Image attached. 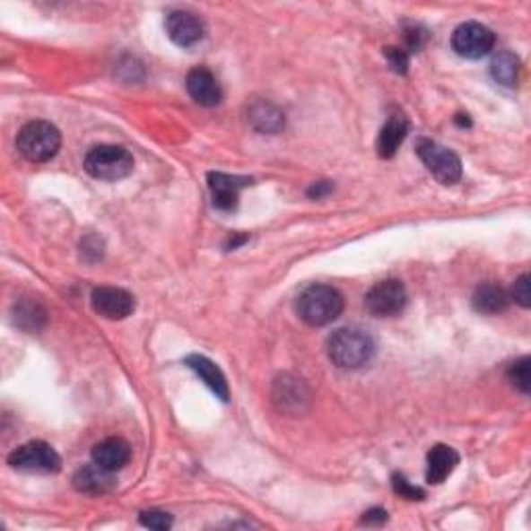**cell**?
I'll return each mask as SVG.
<instances>
[{"label": "cell", "mask_w": 531, "mask_h": 531, "mask_svg": "<svg viewBox=\"0 0 531 531\" xmlns=\"http://www.w3.org/2000/svg\"><path fill=\"white\" fill-rule=\"evenodd\" d=\"M450 44L457 55L475 61V58L490 55V50L494 48V33L486 25L467 22L455 30Z\"/></svg>", "instance_id": "cell-8"}, {"label": "cell", "mask_w": 531, "mask_h": 531, "mask_svg": "<svg viewBox=\"0 0 531 531\" xmlns=\"http://www.w3.org/2000/svg\"><path fill=\"white\" fill-rule=\"evenodd\" d=\"M344 308V299L330 284H311L297 299V314L309 326H326Z\"/></svg>", "instance_id": "cell-2"}, {"label": "cell", "mask_w": 531, "mask_h": 531, "mask_svg": "<svg viewBox=\"0 0 531 531\" xmlns=\"http://www.w3.org/2000/svg\"><path fill=\"white\" fill-rule=\"evenodd\" d=\"M384 521H387V510L384 509H371L363 515L361 519V523H365V526H371V523H384Z\"/></svg>", "instance_id": "cell-26"}, {"label": "cell", "mask_w": 531, "mask_h": 531, "mask_svg": "<svg viewBox=\"0 0 531 531\" xmlns=\"http://www.w3.org/2000/svg\"><path fill=\"white\" fill-rule=\"evenodd\" d=\"M139 521H142V526L158 531H164L172 526V517L169 513H162V510H145V513L139 515Z\"/></svg>", "instance_id": "cell-22"}, {"label": "cell", "mask_w": 531, "mask_h": 531, "mask_svg": "<svg viewBox=\"0 0 531 531\" xmlns=\"http://www.w3.org/2000/svg\"><path fill=\"white\" fill-rule=\"evenodd\" d=\"M9 465L25 474H57L61 469V457L50 444L42 440L28 442L9 455Z\"/></svg>", "instance_id": "cell-6"}, {"label": "cell", "mask_w": 531, "mask_h": 531, "mask_svg": "<svg viewBox=\"0 0 531 531\" xmlns=\"http://www.w3.org/2000/svg\"><path fill=\"white\" fill-rule=\"evenodd\" d=\"M459 465V453L447 444H436L428 453L426 480L430 483H442Z\"/></svg>", "instance_id": "cell-16"}, {"label": "cell", "mask_w": 531, "mask_h": 531, "mask_svg": "<svg viewBox=\"0 0 531 531\" xmlns=\"http://www.w3.org/2000/svg\"><path fill=\"white\" fill-rule=\"evenodd\" d=\"M384 52H387L388 65L393 66L395 73H407V66H409L407 52H405L403 48H393V46H388V48Z\"/></svg>", "instance_id": "cell-24"}, {"label": "cell", "mask_w": 531, "mask_h": 531, "mask_svg": "<svg viewBox=\"0 0 531 531\" xmlns=\"http://www.w3.org/2000/svg\"><path fill=\"white\" fill-rule=\"evenodd\" d=\"M409 131V121L403 115H390L388 121L384 123L378 135V156L380 158H393L396 154L398 145L405 142Z\"/></svg>", "instance_id": "cell-17"}, {"label": "cell", "mask_w": 531, "mask_h": 531, "mask_svg": "<svg viewBox=\"0 0 531 531\" xmlns=\"http://www.w3.org/2000/svg\"><path fill=\"white\" fill-rule=\"evenodd\" d=\"M115 471L100 467L98 463L83 465L75 474V477H73V486H75L79 492L94 496L110 492V490L115 488Z\"/></svg>", "instance_id": "cell-13"}, {"label": "cell", "mask_w": 531, "mask_h": 531, "mask_svg": "<svg viewBox=\"0 0 531 531\" xmlns=\"http://www.w3.org/2000/svg\"><path fill=\"white\" fill-rule=\"evenodd\" d=\"M166 33L181 48L196 46L204 38V23L189 11H172L166 17Z\"/></svg>", "instance_id": "cell-10"}, {"label": "cell", "mask_w": 531, "mask_h": 531, "mask_svg": "<svg viewBox=\"0 0 531 531\" xmlns=\"http://www.w3.org/2000/svg\"><path fill=\"white\" fill-rule=\"evenodd\" d=\"M133 166V156L121 145H96L83 161V169L100 181H121L131 175Z\"/></svg>", "instance_id": "cell-4"}, {"label": "cell", "mask_w": 531, "mask_h": 531, "mask_svg": "<svg viewBox=\"0 0 531 531\" xmlns=\"http://www.w3.org/2000/svg\"><path fill=\"white\" fill-rule=\"evenodd\" d=\"M393 488H395V492L398 496L407 498V501H422V498L426 496V494H423V490L411 486V483L405 480L403 475H395L393 477Z\"/></svg>", "instance_id": "cell-23"}, {"label": "cell", "mask_w": 531, "mask_h": 531, "mask_svg": "<svg viewBox=\"0 0 531 531\" xmlns=\"http://www.w3.org/2000/svg\"><path fill=\"white\" fill-rule=\"evenodd\" d=\"M17 150L30 162H48L61 150V131L48 121H31L19 131Z\"/></svg>", "instance_id": "cell-3"}, {"label": "cell", "mask_w": 531, "mask_h": 531, "mask_svg": "<svg viewBox=\"0 0 531 531\" xmlns=\"http://www.w3.org/2000/svg\"><path fill=\"white\" fill-rule=\"evenodd\" d=\"M376 343L370 332L361 328H341L328 338L330 361L343 370H360L371 361Z\"/></svg>", "instance_id": "cell-1"}, {"label": "cell", "mask_w": 531, "mask_h": 531, "mask_svg": "<svg viewBox=\"0 0 531 531\" xmlns=\"http://www.w3.org/2000/svg\"><path fill=\"white\" fill-rule=\"evenodd\" d=\"M185 363H187L189 368L194 370L199 378H202L205 387H208L212 393L221 398V401H224V403L229 401V382L221 371V368H218L214 361H210L208 357H204V355H187L185 357Z\"/></svg>", "instance_id": "cell-14"}, {"label": "cell", "mask_w": 531, "mask_h": 531, "mask_svg": "<svg viewBox=\"0 0 531 531\" xmlns=\"http://www.w3.org/2000/svg\"><path fill=\"white\" fill-rule=\"evenodd\" d=\"M326 191H330V185L328 183H318V185H314V187L309 189V196L311 197H322L324 194H326Z\"/></svg>", "instance_id": "cell-27"}, {"label": "cell", "mask_w": 531, "mask_h": 531, "mask_svg": "<svg viewBox=\"0 0 531 531\" xmlns=\"http://www.w3.org/2000/svg\"><path fill=\"white\" fill-rule=\"evenodd\" d=\"M91 459L98 463L100 467L109 471H118L131 459V447L123 438H106V440L98 442L94 450H91Z\"/></svg>", "instance_id": "cell-15"}, {"label": "cell", "mask_w": 531, "mask_h": 531, "mask_svg": "<svg viewBox=\"0 0 531 531\" xmlns=\"http://www.w3.org/2000/svg\"><path fill=\"white\" fill-rule=\"evenodd\" d=\"M185 85H187L189 96L196 100L199 106H212L221 104L222 100V90L218 85L216 77L212 75V71L205 69V66H196L187 73V79H185Z\"/></svg>", "instance_id": "cell-12"}, {"label": "cell", "mask_w": 531, "mask_h": 531, "mask_svg": "<svg viewBox=\"0 0 531 531\" xmlns=\"http://www.w3.org/2000/svg\"><path fill=\"white\" fill-rule=\"evenodd\" d=\"M519 71L521 63L513 52H501V55L494 57L492 65H490V73L501 85H507V88H515L517 82H519Z\"/></svg>", "instance_id": "cell-20"}, {"label": "cell", "mask_w": 531, "mask_h": 531, "mask_svg": "<svg viewBox=\"0 0 531 531\" xmlns=\"http://www.w3.org/2000/svg\"><path fill=\"white\" fill-rule=\"evenodd\" d=\"M513 299L523 308H529L531 303V289H529V274H523L517 278V283L513 284Z\"/></svg>", "instance_id": "cell-25"}, {"label": "cell", "mask_w": 531, "mask_h": 531, "mask_svg": "<svg viewBox=\"0 0 531 531\" xmlns=\"http://www.w3.org/2000/svg\"><path fill=\"white\" fill-rule=\"evenodd\" d=\"M249 121L257 131L276 133L284 127V115L270 102H256L249 106Z\"/></svg>", "instance_id": "cell-19"}, {"label": "cell", "mask_w": 531, "mask_h": 531, "mask_svg": "<svg viewBox=\"0 0 531 531\" xmlns=\"http://www.w3.org/2000/svg\"><path fill=\"white\" fill-rule=\"evenodd\" d=\"M417 156L442 185H455L461 178V161L453 150L444 148L431 139H420L417 142Z\"/></svg>", "instance_id": "cell-5"}, {"label": "cell", "mask_w": 531, "mask_h": 531, "mask_svg": "<svg viewBox=\"0 0 531 531\" xmlns=\"http://www.w3.org/2000/svg\"><path fill=\"white\" fill-rule=\"evenodd\" d=\"M509 380L513 382L515 388H519L523 395L529 393L531 376H529V357H521L509 368Z\"/></svg>", "instance_id": "cell-21"}, {"label": "cell", "mask_w": 531, "mask_h": 531, "mask_svg": "<svg viewBox=\"0 0 531 531\" xmlns=\"http://www.w3.org/2000/svg\"><path fill=\"white\" fill-rule=\"evenodd\" d=\"M208 183H210L212 204H214V208L221 212H231L237 208L239 191L251 181L248 177H232V175H224V172H210Z\"/></svg>", "instance_id": "cell-11"}, {"label": "cell", "mask_w": 531, "mask_h": 531, "mask_svg": "<svg viewBox=\"0 0 531 531\" xmlns=\"http://www.w3.org/2000/svg\"><path fill=\"white\" fill-rule=\"evenodd\" d=\"M407 305V289L401 281H382L374 284L365 295V308L376 318H390L401 314Z\"/></svg>", "instance_id": "cell-7"}, {"label": "cell", "mask_w": 531, "mask_h": 531, "mask_svg": "<svg viewBox=\"0 0 531 531\" xmlns=\"http://www.w3.org/2000/svg\"><path fill=\"white\" fill-rule=\"evenodd\" d=\"M91 308L106 320H125L135 309V299L125 289L98 287L91 293Z\"/></svg>", "instance_id": "cell-9"}, {"label": "cell", "mask_w": 531, "mask_h": 531, "mask_svg": "<svg viewBox=\"0 0 531 531\" xmlns=\"http://www.w3.org/2000/svg\"><path fill=\"white\" fill-rule=\"evenodd\" d=\"M507 305H509L507 291L498 287V284H482V287H477L474 295V308L475 311H480V314H488V316L501 314V311L507 309Z\"/></svg>", "instance_id": "cell-18"}]
</instances>
